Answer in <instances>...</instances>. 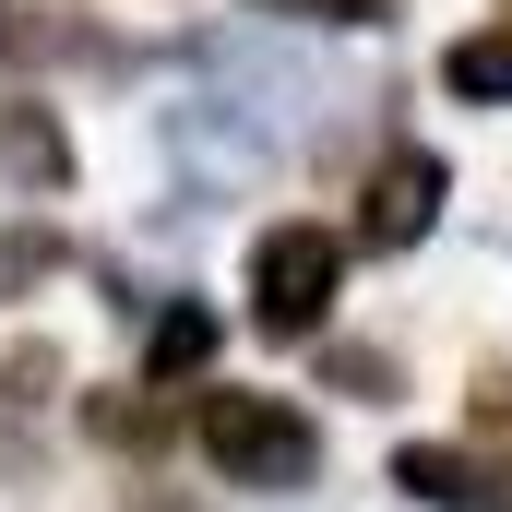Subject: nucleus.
I'll return each instance as SVG.
<instances>
[{
    "instance_id": "nucleus-8",
    "label": "nucleus",
    "mask_w": 512,
    "mask_h": 512,
    "mask_svg": "<svg viewBox=\"0 0 512 512\" xmlns=\"http://www.w3.org/2000/svg\"><path fill=\"white\" fill-rule=\"evenodd\" d=\"M203 346H215V310H167L155 322V370H191Z\"/></svg>"
},
{
    "instance_id": "nucleus-2",
    "label": "nucleus",
    "mask_w": 512,
    "mask_h": 512,
    "mask_svg": "<svg viewBox=\"0 0 512 512\" xmlns=\"http://www.w3.org/2000/svg\"><path fill=\"white\" fill-rule=\"evenodd\" d=\"M334 274H346V239H334V227H262V251H251V322L286 334V346L322 334Z\"/></svg>"
},
{
    "instance_id": "nucleus-1",
    "label": "nucleus",
    "mask_w": 512,
    "mask_h": 512,
    "mask_svg": "<svg viewBox=\"0 0 512 512\" xmlns=\"http://www.w3.org/2000/svg\"><path fill=\"white\" fill-rule=\"evenodd\" d=\"M191 429H203V453L227 465V489H298V477L322 465V429H310L286 393H251V382H215Z\"/></svg>"
},
{
    "instance_id": "nucleus-7",
    "label": "nucleus",
    "mask_w": 512,
    "mask_h": 512,
    "mask_svg": "<svg viewBox=\"0 0 512 512\" xmlns=\"http://www.w3.org/2000/svg\"><path fill=\"white\" fill-rule=\"evenodd\" d=\"M453 84H465V96H512V24H501V36H465V48H453Z\"/></svg>"
},
{
    "instance_id": "nucleus-6",
    "label": "nucleus",
    "mask_w": 512,
    "mask_h": 512,
    "mask_svg": "<svg viewBox=\"0 0 512 512\" xmlns=\"http://www.w3.org/2000/svg\"><path fill=\"white\" fill-rule=\"evenodd\" d=\"M0 155H12V179H36V191H60V179H72V143H60L48 108H12V120H0Z\"/></svg>"
},
{
    "instance_id": "nucleus-9",
    "label": "nucleus",
    "mask_w": 512,
    "mask_h": 512,
    "mask_svg": "<svg viewBox=\"0 0 512 512\" xmlns=\"http://www.w3.org/2000/svg\"><path fill=\"white\" fill-rule=\"evenodd\" d=\"M251 12H298V24H393V0H251Z\"/></svg>"
},
{
    "instance_id": "nucleus-4",
    "label": "nucleus",
    "mask_w": 512,
    "mask_h": 512,
    "mask_svg": "<svg viewBox=\"0 0 512 512\" xmlns=\"http://www.w3.org/2000/svg\"><path fill=\"white\" fill-rule=\"evenodd\" d=\"M441 155H393L382 179H370V251H405V239H429L441 227Z\"/></svg>"
},
{
    "instance_id": "nucleus-3",
    "label": "nucleus",
    "mask_w": 512,
    "mask_h": 512,
    "mask_svg": "<svg viewBox=\"0 0 512 512\" xmlns=\"http://www.w3.org/2000/svg\"><path fill=\"white\" fill-rule=\"evenodd\" d=\"M393 489L429 501V512H512V477H501V465L441 453V441H405V453H393Z\"/></svg>"
},
{
    "instance_id": "nucleus-5",
    "label": "nucleus",
    "mask_w": 512,
    "mask_h": 512,
    "mask_svg": "<svg viewBox=\"0 0 512 512\" xmlns=\"http://www.w3.org/2000/svg\"><path fill=\"white\" fill-rule=\"evenodd\" d=\"M167 143H179V167H191V179H203V191H215V179H227V191H239V179H262V155H274V143H262V131H215V108H167Z\"/></svg>"
}]
</instances>
